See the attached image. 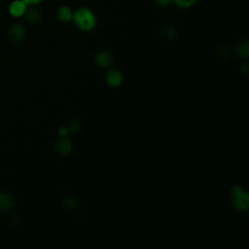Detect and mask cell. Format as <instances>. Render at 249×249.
I'll return each instance as SVG.
<instances>
[{
  "mask_svg": "<svg viewBox=\"0 0 249 249\" xmlns=\"http://www.w3.org/2000/svg\"><path fill=\"white\" fill-rule=\"evenodd\" d=\"M73 22L82 31H91L97 23L96 16L92 10L88 7H80L73 12Z\"/></svg>",
  "mask_w": 249,
  "mask_h": 249,
  "instance_id": "cell-1",
  "label": "cell"
},
{
  "mask_svg": "<svg viewBox=\"0 0 249 249\" xmlns=\"http://www.w3.org/2000/svg\"><path fill=\"white\" fill-rule=\"evenodd\" d=\"M231 196L233 207L237 211H246L249 206L248 193L239 185H234L231 189Z\"/></svg>",
  "mask_w": 249,
  "mask_h": 249,
  "instance_id": "cell-2",
  "label": "cell"
},
{
  "mask_svg": "<svg viewBox=\"0 0 249 249\" xmlns=\"http://www.w3.org/2000/svg\"><path fill=\"white\" fill-rule=\"evenodd\" d=\"M25 37V28L20 23L12 24L7 31V39L11 44H19Z\"/></svg>",
  "mask_w": 249,
  "mask_h": 249,
  "instance_id": "cell-3",
  "label": "cell"
},
{
  "mask_svg": "<svg viewBox=\"0 0 249 249\" xmlns=\"http://www.w3.org/2000/svg\"><path fill=\"white\" fill-rule=\"evenodd\" d=\"M72 148H73V144L71 140L68 138L62 137L56 142L54 146V151L59 156H66L72 151Z\"/></svg>",
  "mask_w": 249,
  "mask_h": 249,
  "instance_id": "cell-4",
  "label": "cell"
},
{
  "mask_svg": "<svg viewBox=\"0 0 249 249\" xmlns=\"http://www.w3.org/2000/svg\"><path fill=\"white\" fill-rule=\"evenodd\" d=\"M26 9L27 5L22 0H15L9 6V13L15 18H19L23 17Z\"/></svg>",
  "mask_w": 249,
  "mask_h": 249,
  "instance_id": "cell-5",
  "label": "cell"
},
{
  "mask_svg": "<svg viewBox=\"0 0 249 249\" xmlns=\"http://www.w3.org/2000/svg\"><path fill=\"white\" fill-rule=\"evenodd\" d=\"M56 18L62 22H69L72 20L73 18V11L67 5L59 6L55 11Z\"/></svg>",
  "mask_w": 249,
  "mask_h": 249,
  "instance_id": "cell-6",
  "label": "cell"
},
{
  "mask_svg": "<svg viewBox=\"0 0 249 249\" xmlns=\"http://www.w3.org/2000/svg\"><path fill=\"white\" fill-rule=\"evenodd\" d=\"M106 83L110 86V87H118L121 85V83L123 82V74L120 70L117 69H112L110 71L107 72L106 76Z\"/></svg>",
  "mask_w": 249,
  "mask_h": 249,
  "instance_id": "cell-7",
  "label": "cell"
},
{
  "mask_svg": "<svg viewBox=\"0 0 249 249\" xmlns=\"http://www.w3.org/2000/svg\"><path fill=\"white\" fill-rule=\"evenodd\" d=\"M113 61H114V56L110 52L102 51L96 53L95 55L96 64L101 67H109L110 65H112Z\"/></svg>",
  "mask_w": 249,
  "mask_h": 249,
  "instance_id": "cell-8",
  "label": "cell"
},
{
  "mask_svg": "<svg viewBox=\"0 0 249 249\" xmlns=\"http://www.w3.org/2000/svg\"><path fill=\"white\" fill-rule=\"evenodd\" d=\"M23 17H24L25 20L31 24H37L38 22L41 21V18H42L40 11L38 9H36L34 6L27 7Z\"/></svg>",
  "mask_w": 249,
  "mask_h": 249,
  "instance_id": "cell-9",
  "label": "cell"
},
{
  "mask_svg": "<svg viewBox=\"0 0 249 249\" xmlns=\"http://www.w3.org/2000/svg\"><path fill=\"white\" fill-rule=\"evenodd\" d=\"M235 53L242 58L249 56V42L247 39H240L235 44Z\"/></svg>",
  "mask_w": 249,
  "mask_h": 249,
  "instance_id": "cell-10",
  "label": "cell"
},
{
  "mask_svg": "<svg viewBox=\"0 0 249 249\" xmlns=\"http://www.w3.org/2000/svg\"><path fill=\"white\" fill-rule=\"evenodd\" d=\"M160 38L165 42H171L175 39L177 31L172 25H165L160 30Z\"/></svg>",
  "mask_w": 249,
  "mask_h": 249,
  "instance_id": "cell-11",
  "label": "cell"
},
{
  "mask_svg": "<svg viewBox=\"0 0 249 249\" xmlns=\"http://www.w3.org/2000/svg\"><path fill=\"white\" fill-rule=\"evenodd\" d=\"M14 205L13 196L7 192H0V209L9 210Z\"/></svg>",
  "mask_w": 249,
  "mask_h": 249,
  "instance_id": "cell-12",
  "label": "cell"
},
{
  "mask_svg": "<svg viewBox=\"0 0 249 249\" xmlns=\"http://www.w3.org/2000/svg\"><path fill=\"white\" fill-rule=\"evenodd\" d=\"M61 204L65 209L72 210L77 207L78 200L75 196H73L71 195H65V196H63V197L61 199Z\"/></svg>",
  "mask_w": 249,
  "mask_h": 249,
  "instance_id": "cell-13",
  "label": "cell"
},
{
  "mask_svg": "<svg viewBox=\"0 0 249 249\" xmlns=\"http://www.w3.org/2000/svg\"><path fill=\"white\" fill-rule=\"evenodd\" d=\"M172 2L181 9H189L195 6L197 0H172Z\"/></svg>",
  "mask_w": 249,
  "mask_h": 249,
  "instance_id": "cell-14",
  "label": "cell"
},
{
  "mask_svg": "<svg viewBox=\"0 0 249 249\" xmlns=\"http://www.w3.org/2000/svg\"><path fill=\"white\" fill-rule=\"evenodd\" d=\"M81 128H82V124H81V123H80L79 121H77V120H74V121L70 122L69 124H68V129H69V131H71L72 133H78V132L81 130Z\"/></svg>",
  "mask_w": 249,
  "mask_h": 249,
  "instance_id": "cell-15",
  "label": "cell"
},
{
  "mask_svg": "<svg viewBox=\"0 0 249 249\" xmlns=\"http://www.w3.org/2000/svg\"><path fill=\"white\" fill-rule=\"evenodd\" d=\"M217 53H218V57L220 59H222V60H225V59H227L230 56V51L226 47L219 48L218 51H217Z\"/></svg>",
  "mask_w": 249,
  "mask_h": 249,
  "instance_id": "cell-16",
  "label": "cell"
},
{
  "mask_svg": "<svg viewBox=\"0 0 249 249\" xmlns=\"http://www.w3.org/2000/svg\"><path fill=\"white\" fill-rule=\"evenodd\" d=\"M153 2L160 7H167L172 3V0H153Z\"/></svg>",
  "mask_w": 249,
  "mask_h": 249,
  "instance_id": "cell-17",
  "label": "cell"
},
{
  "mask_svg": "<svg viewBox=\"0 0 249 249\" xmlns=\"http://www.w3.org/2000/svg\"><path fill=\"white\" fill-rule=\"evenodd\" d=\"M26 5L27 7L29 6H36V5H39L40 3H42L44 0H22Z\"/></svg>",
  "mask_w": 249,
  "mask_h": 249,
  "instance_id": "cell-18",
  "label": "cell"
},
{
  "mask_svg": "<svg viewBox=\"0 0 249 249\" xmlns=\"http://www.w3.org/2000/svg\"><path fill=\"white\" fill-rule=\"evenodd\" d=\"M58 133H59V135H60L61 137H66V136L68 135V133H69V129H68V127L62 126V127H60V128L58 129Z\"/></svg>",
  "mask_w": 249,
  "mask_h": 249,
  "instance_id": "cell-19",
  "label": "cell"
},
{
  "mask_svg": "<svg viewBox=\"0 0 249 249\" xmlns=\"http://www.w3.org/2000/svg\"><path fill=\"white\" fill-rule=\"evenodd\" d=\"M248 70H249V66H248L247 61H245V62H243V63L240 65V71H241V73H243V74H247V73H248Z\"/></svg>",
  "mask_w": 249,
  "mask_h": 249,
  "instance_id": "cell-20",
  "label": "cell"
}]
</instances>
